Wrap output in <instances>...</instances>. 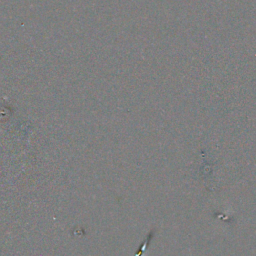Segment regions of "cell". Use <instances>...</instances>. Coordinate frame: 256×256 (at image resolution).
Returning a JSON list of instances; mask_svg holds the SVG:
<instances>
[{"label": "cell", "instance_id": "1", "mask_svg": "<svg viewBox=\"0 0 256 256\" xmlns=\"http://www.w3.org/2000/svg\"><path fill=\"white\" fill-rule=\"evenodd\" d=\"M153 236H154V230H151L150 232H149V233L147 234L146 237L143 239V241H142L141 244L139 245L138 250L136 251V253H135L134 256H143V255H144L147 247H148L149 245H150V243H151V241H152V239H153Z\"/></svg>", "mask_w": 256, "mask_h": 256}]
</instances>
